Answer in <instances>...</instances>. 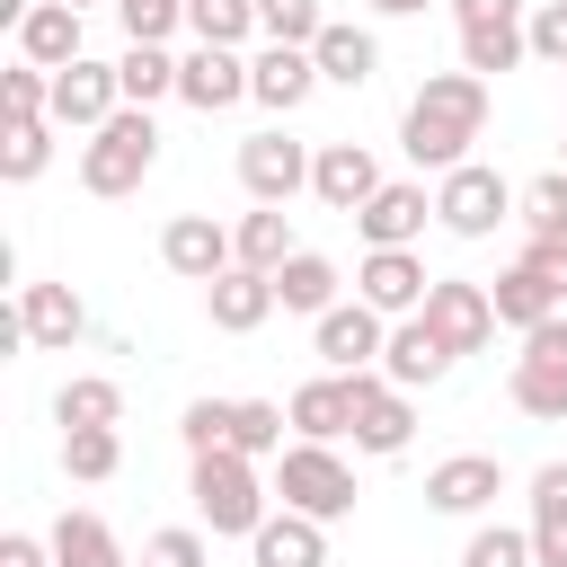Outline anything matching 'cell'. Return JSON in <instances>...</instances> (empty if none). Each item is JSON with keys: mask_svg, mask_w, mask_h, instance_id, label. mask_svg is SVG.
Returning <instances> with one entry per match:
<instances>
[{"mask_svg": "<svg viewBox=\"0 0 567 567\" xmlns=\"http://www.w3.org/2000/svg\"><path fill=\"white\" fill-rule=\"evenodd\" d=\"M124 106V80H115V62H71V71H53V124H71V133H97L106 115Z\"/></svg>", "mask_w": 567, "mask_h": 567, "instance_id": "15", "label": "cell"}, {"mask_svg": "<svg viewBox=\"0 0 567 567\" xmlns=\"http://www.w3.org/2000/svg\"><path fill=\"white\" fill-rule=\"evenodd\" d=\"M275 301H284V310H301V319H328V310H337V266H328L319 248L284 257V266H275Z\"/></svg>", "mask_w": 567, "mask_h": 567, "instance_id": "29", "label": "cell"}, {"mask_svg": "<svg viewBox=\"0 0 567 567\" xmlns=\"http://www.w3.org/2000/svg\"><path fill=\"white\" fill-rule=\"evenodd\" d=\"M532 558L540 567H567V461H540L532 470Z\"/></svg>", "mask_w": 567, "mask_h": 567, "instance_id": "26", "label": "cell"}, {"mask_svg": "<svg viewBox=\"0 0 567 567\" xmlns=\"http://www.w3.org/2000/svg\"><path fill=\"white\" fill-rule=\"evenodd\" d=\"M18 62H35V71H71V62H80V9L35 0V9L18 18Z\"/></svg>", "mask_w": 567, "mask_h": 567, "instance_id": "24", "label": "cell"}, {"mask_svg": "<svg viewBox=\"0 0 567 567\" xmlns=\"http://www.w3.org/2000/svg\"><path fill=\"white\" fill-rule=\"evenodd\" d=\"M523 213V195L487 168V159H461L443 186H434V221L452 230V239H496V221H514Z\"/></svg>", "mask_w": 567, "mask_h": 567, "instance_id": "5", "label": "cell"}, {"mask_svg": "<svg viewBox=\"0 0 567 567\" xmlns=\"http://www.w3.org/2000/svg\"><path fill=\"white\" fill-rule=\"evenodd\" d=\"M230 425H239V399H195V408L177 416V434H186L195 461H204V452H230Z\"/></svg>", "mask_w": 567, "mask_h": 567, "instance_id": "40", "label": "cell"}, {"mask_svg": "<svg viewBox=\"0 0 567 567\" xmlns=\"http://www.w3.org/2000/svg\"><path fill=\"white\" fill-rule=\"evenodd\" d=\"M310 89H319V62H310V44H266V53L248 62V97H257L266 115H292V106H310Z\"/></svg>", "mask_w": 567, "mask_h": 567, "instance_id": "20", "label": "cell"}, {"mask_svg": "<svg viewBox=\"0 0 567 567\" xmlns=\"http://www.w3.org/2000/svg\"><path fill=\"white\" fill-rule=\"evenodd\" d=\"M248 567H328V523L310 514H266L248 540Z\"/></svg>", "mask_w": 567, "mask_h": 567, "instance_id": "25", "label": "cell"}, {"mask_svg": "<svg viewBox=\"0 0 567 567\" xmlns=\"http://www.w3.org/2000/svg\"><path fill=\"white\" fill-rule=\"evenodd\" d=\"M452 354H478L487 337H496V301H487V284H470V275H434V292H425V310H416Z\"/></svg>", "mask_w": 567, "mask_h": 567, "instance_id": "9", "label": "cell"}, {"mask_svg": "<svg viewBox=\"0 0 567 567\" xmlns=\"http://www.w3.org/2000/svg\"><path fill=\"white\" fill-rule=\"evenodd\" d=\"M0 124H53V71L9 62L0 71Z\"/></svg>", "mask_w": 567, "mask_h": 567, "instance_id": "33", "label": "cell"}, {"mask_svg": "<svg viewBox=\"0 0 567 567\" xmlns=\"http://www.w3.org/2000/svg\"><path fill=\"white\" fill-rule=\"evenodd\" d=\"M523 35H532V62H558V71H567V0H540V9L523 18Z\"/></svg>", "mask_w": 567, "mask_h": 567, "instance_id": "44", "label": "cell"}, {"mask_svg": "<svg viewBox=\"0 0 567 567\" xmlns=\"http://www.w3.org/2000/svg\"><path fill=\"white\" fill-rule=\"evenodd\" d=\"M452 363H461V354H452L425 319H399L390 346H381V381H399V390H425V381H443Z\"/></svg>", "mask_w": 567, "mask_h": 567, "instance_id": "23", "label": "cell"}, {"mask_svg": "<svg viewBox=\"0 0 567 567\" xmlns=\"http://www.w3.org/2000/svg\"><path fill=\"white\" fill-rule=\"evenodd\" d=\"M44 168H53V124H0V177L35 186Z\"/></svg>", "mask_w": 567, "mask_h": 567, "instance_id": "36", "label": "cell"}, {"mask_svg": "<svg viewBox=\"0 0 567 567\" xmlns=\"http://www.w3.org/2000/svg\"><path fill=\"white\" fill-rule=\"evenodd\" d=\"M53 567H133V558H124V540L106 532V514L71 505V514L53 523Z\"/></svg>", "mask_w": 567, "mask_h": 567, "instance_id": "28", "label": "cell"}, {"mask_svg": "<svg viewBox=\"0 0 567 567\" xmlns=\"http://www.w3.org/2000/svg\"><path fill=\"white\" fill-rule=\"evenodd\" d=\"M461 27H496V18H523V0H452Z\"/></svg>", "mask_w": 567, "mask_h": 567, "instance_id": "48", "label": "cell"}, {"mask_svg": "<svg viewBox=\"0 0 567 567\" xmlns=\"http://www.w3.org/2000/svg\"><path fill=\"white\" fill-rule=\"evenodd\" d=\"M115 18H124V35H133V44H159V35L186 18V0H115Z\"/></svg>", "mask_w": 567, "mask_h": 567, "instance_id": "45", "label": "cell"}, {"mask_svg": "<svg viewBox=\"0 0 567 567\" xmlns=\"http://www.w3.org/2000/svg\"><path fill=\"white\" fill-rule=\"evenodd\" d=\"M186 27H195V44H248L257 35V0H186Z\"/></svg>", "mask_w": 567, "mask_h": 567, "instance_id": "37", "label": "cell"}, {"mask_svg": "<svg viewBox=\"0 0 567 567\" xmlns=\"http://www.w3.org/2000/svg\"><path fill=\"white\" fill-rule=\"evenodd\" d=\"M230 239H239V266H257V275H275L284 257H301V248H292V221H284V204H257V213H248Z\"/></svg>", "mask_w": 567, "mask_h": 567, "instance_id": "32", "label": "cell"}, {"mask_svg": "<svg viewBox=\"0 0 567 567\" xmlns=\"http://www.w3.org/2000/svg\"><path fill=\"white\" fill-rule=\"evenodd\" d=\"M115 80H124V106H151V97H177V62H168L159 44H124V62H115Z\"/></svg>", "mask_w": 567, "mask_h": 567, "instance_id": "35", "label": "cell"}, {"mask_svg": "<svg viewBox=\"0 0 567 567\" xmlns=\"http://www.w3.org/2000/svg\"><path fill=\"white\" fill-rule=\"evenodd\" d=\"M372 9H381V18H416L425 0H372Z\"/></svg>", "mask_w": 567, "mask_h": 567, "instance_id": "49", "label": "cell"}, {"mask_svg": "<svg viewBox=\"0 0 567 567\" xmlns=\"http://www.w3.org/2000/svg\"><path fill=\"white\" fill-rule=\"evenodd\" d=\"M381 186H390V177H381V159H372L363 142H319V159H310V195H319L328 213H363Z\"/></svg>", "mask_w": 567, "mask_h": 567, "instance_id": "13", "label": "cell"}, {"mask_svg": "<svg viewBox=\"0 0 567 567\" xmlns=\"http://www.w3.org/2000/svg\"><path fill=\"white\" fill-rule=\"evenodd\" d=\"M0 567H53V540H27V532H9V540H0Z\"/></svg>", "mask_w": 567, "mask_h": 567, "instance_id": "47", "label": "cell"}, {"mask_svg": "<svg viewBox=\"0 0 567 567\" xmlns=\"http://www.w3.org/2000/svg\"><path fill=\"white\" fill-rule=\"evenodd\" d=\"M523 257H532V266H540V275L567 292V239H523Z\"/></svg>", "mask_w": 567, "mask_h": 567, "instance_id": "46", "label": "cell"}, {"mask_svg": "<svg viewBox=\"0 0 567 567\" xmlns=\"http://www.w3.org/2000/svg\"><path fill=\"white\" fill-rule=\"evenodd\" d=\"M310 62H319V80H337V89H363V80L381 71V44H372V27H346V18H328V35L310 44Z\"/></svg>", "mask_w": 567, "mask_h": 567, "instance_id": "27", "label": "cell"}, {"mask_svg": "<svg viewBox=\"0 0 567 567\" xmlns=\"http://www.w3.org/2000/svg\"><path fill=\"white\" fill-rule=\"evenodd\" d=\"M62 470H71L80 487L115 478V470H124V434H115V425H80V434H62Z\"/></svg>", "mask_w": 567, "mask_h": 567, "instance_id": "34", "label": "cell"}, {"mask_svg": "<svg viewBox=\"0 0 567 567\" xmlns=\"http://www.w3.org/2000/svg\"><path fill=\"white\" fill-rule=\"evenodd\" d=\"M354 372H319V381H301L292 399H284V416H292V434L301 443H346L354 434Z\"/></svg>", "mask_w": 567, "mask_h": 567, "instance_id": "17", "label": "cell"}, {"mask_svg": "<svg viewBox=\"0 0 567 567\" xmlns=\"http://www.w3.org/2000/svg\"><path fill=\"white\" fill-rule=\"evenodd\" d=\"M159 266H168V275H186V284H213V275H230V266H239V239H230L213 213H177V221L159 230Z\"/></svg>", "mask_w": 567, "mask_h": 567, "instance_id": "11", "label": "cell"}, {"mask_svg": "<svg viewBox=\"0 0 567 567\" xmlns=\"http://www.w3.org/2000/svg\"><path fill=\"white\" fill-rule=\"evenodd\" d=\"M62 9H97V0H62Z\"/></svg>", "mask_w": 567, "mask_h": 567, "instance_id": "50", "label": "cell"}, {"mask_svg": "<svg viewBox=\"0 0 567 567\" xmlns=\"http://www.w3.org/2000/svg\"><path fill=\"white\" fill-rule=\"evenodd\" d=\"M487 301H496V328H523V337H532L540 319H558V301H567V292H558L532 257H514V266L487 284Z\"/></svg>", "mask_w": 567, "mask_h": 567, "instance_id": "22", "label": "cell"}, {"mask_svg": "<svg viewBox=\"0 0 567 567\" xmlns=\"http://www.w3.org/2000/svg\"><path fill=\"white\" fill-rule=\"evenodd\" d=\"M496 496H505V461L496 452H452V461L425 470V505L434 514H487Z\"/></svg>", "mask_w": 567, "mask_h": 567, "instance_id": "14", "label": "cell"}, {"mask_svg": "<svg viewBox=\"0 0 567 567\" xmlns=\"http://www.w3.org/2000/svg\"><path fill=\"white\" fill-rule=\"evenodd\" d=\"M275 487H284V514H310V523L354 514V470L337 461V443H284Z\"/></svg>", "mask_w": 567, "mask_h": 567, "instance_id": "4", "label": "cell"}, {"mask_svg": "<svg viewBox=\"0 0 567 567\" xmlns=\"http://www.w3.org/2000/svg\"><path fill=\"white\" fill-rule=\"evenodd\" d=\"M257 27H266V44H319L328 9L319 0H257Z\"/></svg>", "mask_w": 567, "mask_h": 567, "instance_id": "39", "label": "cell"}, {"mask_svg": "<svg viewBox=\"0 0 567 567\" xmlns=\"http://www.w3.org/2000/svg\"><path fill=\"white\" fill-rule=\"evenodd\" d=\"M425 221H434V195H425V186H408V177H390V186H381V195H372V204L354 213L363 248H408V239H416Z\"/></svg>", "mask_w": 567, "mask_h": 567, "instance_id": "21", "label": "cell"}, {"mask_svg": "<svg viewBox=\"0 0 567 567\" xmlns=\"http://www.w3.org/2000/svg\"><path fill=\"white\" fill-rule=\"evenodd\" d=\"M284 408L275 399H239V425H230V452H248V461H284Z\"/></svg>", "mask_w": 567, "mask_h": 567, "instance_id": "38", "label": "cell"}, {"mask_svg": "<svg viewBox=\"0 0 567 567\" xmlns=\"http://www.w3.org/2000/svg\"><path fill=\"white\" fill-rule=\"evenodd\" d=\"M195 523L204 532H230V540H257L266 523V478L248 452H204L195 461Z\"/></svg>", "mask_w": 567, "mask_h": 567, "instance_id": "3", "label": "cell"}, {"mask_svg": "<svg viewBox=\"0 0 567 567\" xmlns=\"http://www.w3.org/2000/svg\"><path fill=\"white\" fill-rule=\"evenodd\" d=\"M532 53V35H523V18H496V27H461V71H478V80H496V71H514Z\"/></svg>", "mask_w": 567, "mask_h": 567, "instance_id": "31", "label": "cell"}, {"mask_svg": "<svg viewBox=\"0 0 567 567\" xmlns=\"http://www.w3.org/2000/svg\"><path fill=\"white\" fill-rule=\"evenodd\" d=\"M284 301H275V275H257V266H230V275H213L204 284V319L221 328V337H248V328H266Z\"/></svg>", "mask_w": 567, "mask_h": 567, "instance_id": "18", "label": "cell"}, {"mask_svg": "<svg viewBox=\"0 0 567 567\" xmlns=\"http://www.w3.org/2000/svg\"><path fill=\"white\" fill-rule=\"evenodd\" d=\"M310 159H319V151H301L284 124H266V133L239 142V186H248L257 204H292V195L310 186Z\"/></svg>", "mask_w": 567, "mask_h": 567, "instance_id": "7", "label": "cell"}, {"mask_svg": "<svg viewBox=\"0 0 567 567\" xmlns=\"http://www.w3.org/2000/svg\"><path fill=\"white\" fill-rule=\"evenodd\" d=\"M354 452H372V461H399L408 443H416V399L399 390V381H381V372H354Z\"/></svg>", "mask_w": 567, "mask_h": 567, "instance_id": "10", "label": "cell"}, {"mask_svg": "<svg viewBox=\"0 0 567 567\" xmlns=\"http://www.w3.org/2000/svg\"><path fill=\"white\" fill-rule=\"evenodd\" d=\"M151 168H159V124H151V106H115V115L80 142V186L106 195V204L133 195Z\"/></svg>", "mask_w": 567, "mask_h": 567, "instance_id": "2", "label": "cell"}, {"mask_svg": "<svg viewBox=\"0 0 567 567\" xmlns=\"http://www.w3.org/2000/svg\"><path fill=\"white\" fill-rule=\"evenodd\" d=\"M310 337H319V363H328V372H381L390 319H381L372 301H337V310H328Z\"/></svg>", "mask_w": 567, "mask_h": 567, "instance_id": "12", "label": "cell"}, {"mask_svg": "<svg viewBox=\"0 0 567 567\" xmlns=\"http://www.w3.org/2000/svg\"><path fill=\"white\" fill-rule=\"evenodd\" d=\"M461 567H540V558H532V532H514V523H478L470 549H461Z\"/></svg>", "mask_w": 567, "mask_h": 567, "instance_id": "42", "label": "cell"}, {"mask_svg": "<svg viewBox=\"0 0 567 567\" xmlns=\"http://www.w3.org/2000/svg\"><path fill=\"white\" fill-rule=\"evenodd\" d=\"M514 408L540 425H567V319H540L514 354Z\"/></svg>", "mask_w": 567, "mask_h": 567, "instance_id": "6", "label": "cell"}, {"mask_svg": "<svg viewBox=\"0 0 567 567\" xmlns=\"http://www.w3.org/2000/svg\"><path fill=\"white\" fill-rule=\"evenodd\" d=\"M177 97H186L195 115H221V106L248 97V62H239L230 44H195V53L177 62Z\"/></svg>", "mask_w": 567, "mask_h": 567, "instance_id": "19", "label": "cell"}, {"mask_svg": "<svg viewBox=\"0 0 567 567\" xmlns=\"http://www.w3.org/2000/svg\"><path fill=\"white\" fill-rule=\"evenodd\" d=\"M478 133H487V80H478V71H434V80L408 97V115H399V151H408L416 168H434V177H452Z\"/></svg>", "mask_w": 567, "mask_h": 567, "instance_id": "1", "label": "cell"}, {"mask_svg": "<svg viewBox=\"0 0 567 567\" xmlns=\"http://www.w3.org/2000/svg\"><path fill=\"white\" fill-rule=\"evenodd\" d=\"M523 230L532 239H567V168H549V177L523 186Z\"/></svg>", "mask_w": 567, "mask_h": 567, "instance_id": "41", "label": "cell"}, {"mask_svg": "<svg viewBox=\"0 0 567 567\" xmlns=\"http://www.w3.org/2000/svg\"><path fill=\"white\" fill-rule=\"evenodd\" d=\"M142 567H204V532H195V523L151 532V540H142Z\"/></svg>", "mask_w": 567, "mask_h": 567, "instance_id": "43", "label": "cell"}, {"mask_svg": "<svg viewBox=\"0 0 567 567\" xmlns=\"http://www.w3.org/2000/svg\"><path fill=\"white\" fill-rule=\"evenodd\" d=\"M18 337L44 346V354H71V346L89 337L80 292H71V284H18Z\"/></svg>", "mask_w": 567, "mask_h": 567, "instance_id": "16", "label": "cell"}, {"mask_svg": "<svg viewBox=\"0 0 567 567\" xmlns=\"http://www.w3.org/2000/svg\"><path fill=\"white\" fill-rule=\"evenodd\" d=\"M124 416V390L106 381V372H71L62 390H53V425L62 434H80V425H115Z\"/></svg>", "mask_w": 567, "mask_h": 567, "instance_id": "30", "label": "cell"}, {"mask_svg": "<svg viewBox=\"0 0 567 567\" xmlns=\"http://www.w3.org/2000/svg\"><path fill=\"white\" fill-rule=\"evenodd\" d=\"M425 292H434V275H425L416 248H363V266H354V301H372L381 319H416Z\"/></svg>", "mask_w": 567, "mask_h": 567, "instance_id": "8", "label": "cell"}]
</instances>
